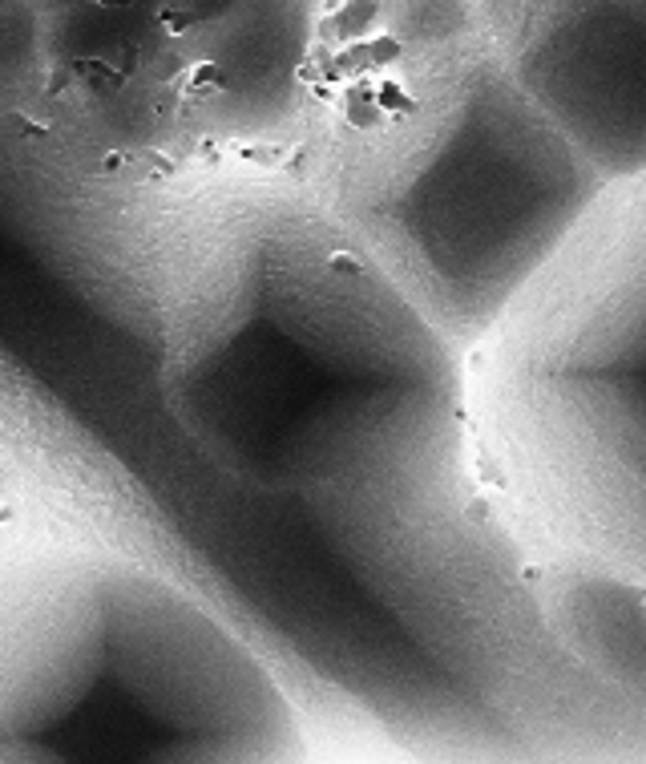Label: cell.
I'll use <instances>...</instances> for the list:
<instances>
[{"mask_svg":"<svg viewBox=\"0 0 646 764\" xmlns=\"http://www.w3.org/2000/svg\"><path fill=\"white\" fill-rule=\"evenodd\" d=\"M465 421L521 542L646 587V174L598 190L465 356Z\"/></svg>","mask_w":646,"mask_h":764,"instance_id":"cell-3","label":"cell"},{"mask_svg":"<svg viewBox=\"0 0 646 764\" xmlns=\"http://www.w3.org/2000/svg\"><path fill=\"white\" fill-rule=\"evenodd\" d=\"M323 207L461 360L606 186L558 126L505 93L433 110L388 77Z\"/></svg>","mask_w":646,"mask_h":764,"instance_id":"cell-4","label":"cell"},{"mask_svg":"<svg viewBox=\"0 0 646 764\" xmlns=\"http://www.w3.org/2000/svg\"><path fill=\"white\" fill-rule=\"evenodd\" d=\"M0 764H307L275 667L110 550L0 566Z\"/></svg>","mask_w":646,"mask_h":764,"instance_id":"cell-2","label":"cell"},{"mask_svg":"<svg viewBox=\"0 0 646 764\" xmlns=\"http://www.w3.org/2000/svg\"><path fill=\"white\" fill-rule=\"evenodd\" d=\"M170 397L255 482L344 486L461 453L465 360L323 207L251 231L186 283Z\"/></svg>","mask_w":646,"mask_h":764,"instance_id":"cell-1","label":"cell"}]
</instances>
